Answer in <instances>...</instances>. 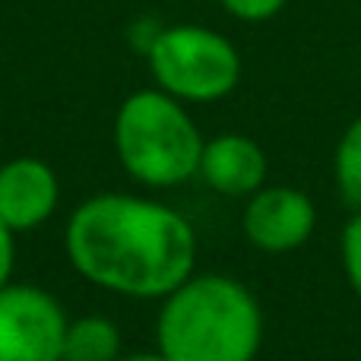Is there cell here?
Returning <instances> with one entry per match:
<instances>
[{
	"label": "cell",
	"mask_w": 361,
	"mask_h": 361,
	"mask_svg": "<svg viewBox=\"0 0 361 361\" xmlns=\"http://www.w3.org/2000/svg\"><path fill=\"white\" fill-rule=\"evenodd\" d=\"M121 361H165L159 352H140V355H124Z\"/></svg>",
	"instance_id": "obj_14"
},
{
	"label": "cell",
	"mask_w": 361,
	"mask_h": 361,
	"mask_svg": "<svg viewBox=\"0 0 361 361\" xmlns=\"http://www.w3.org/2000/svg\"><path fill=\"white\" fill-rule=\"evenodd\" d=\"M67 314L61 301L32 282L0 288V361H61Z\"/></svg>",
	"instance_id": "obj_5"
},
{
	"label": "cell",
	"mask_w": 361,
	"mask_h": 361,
	"mask_svg": "<svg viewBox=\"0 0 361 361\" xmlns=\"http://www.w3.org/2000/svg\"><path fill=\"white\" fill-rule=\"evenodd\" d=\"M114 149L133 180L146 187H175L200 171L203 137L175 95L140 89L118 108Z\"/></svg>",
	"instance_id": "obj_3"
},
{
	"label": "cell",
	"mask_w": 361,
	"mask_h": 361,
	"mask_svg": "<svg viewBox=\"0 0 361 361\" xmlns=\"http://www.w3.org/2000/svg\"><path fill=\"white\" fill-rule=\"evenodd\" d=\"M197 175L222 197H254L267 180V152L244 133H222L203 143Z\"/></svg>",
	"instance_id": "obj_8"
},
{
	"label": "cell",
	"mask_w": 361,
	"mask_h": 361,
	"mask_svg": "<svg viewBox=\"0 0 361 361\" xmlns=\"http://www.w3.org/2000/svg\"><path fill=\"white\" fill-rule=\"evenodd\" d=\"M343 267H345L352 288H355L361 298V209L349 219V225L343 231Z\"/></svg>",
	"instance_id": "obj_11"
},
{
	"label": "cell",
	"mask_w": 361,
	"mask_h": 361,
	"mask_svg": "<svg viewBox=\"0 0 361 361\" xmlns=\"http://www.w3.org/2000/svg\"><path fill=\"white\" fill-rule=\"evenodd\" d=\"M159 89L178 102H219L241 80V54L225 35L203 25H171L146 44Z\"/></svg>",
	"instance_id": "obj_4"
},
{
	"label": "cell",
	"mask_w": 361,
	"mask_h": 361,
	"mask_svg": "<svg viewBox=\"0 0 361 361\" xmlns=\"http://www.w3.org/2000/svg\"><path fill=\"white\" fill-rule=\"evenodd\" d=\"M219 4L235 19H244V23H267L276 13H282V6H286L288 0H219Z\"/></svg>",
	"instance_id": "obj_12"
},
{
	"label": "cell",
	"mask_w": 361,
	"mask_h": 361,
	"mask_svg": "<svg viewBox=\"0 0 361 361\" xmlns=\"http://www.w3.org/2000/svg\"><path fill=\"white\" fill-rule=\"evenodd\" d=\"M124 358V336L118 324L102 314H82L70 320L63 333L61 361H121Z\"/></svg>",
	"instance_id": "obj_9"
},
{
	"label": "cell",
	"mask_w": 361,
	"mask_h": 361,
	"mask_svg": "<svg viewBox=\"0 0 361 361\" xmlns=\"http://www.w3.org/2000/svg\"><path fill=\"white\" fill-rule=\"evenodd\" d=\"M336 184H339V193L349 200L355 209H361V118H355L345 133L339 137V146H336Z\"/></svg>",
	"instance_id": "obj_10"
},
{
	"label": "cell",
	"mask_w": 361,
	"mask_h": 361,
	"mask_svg": "<svg viewBox=\"0 0 361 361\" xmlns=\"http://www.w3.org/2000/svg\"><path fill=\"white\" fill-rule=\"evenodd\" d=\"M16 231H10L4 222H0V288L10 282L13 276V263H16Z\"/></svg>",
	"instance_id": "obj_13"
},
{
	"label": "cell",
	"mask_w": 361,
	"mask_h": 361,
	"mask_svg": "<svg viewBox=\"0 0 361 361\" xmlns=\"http://www.w3.org/2000/svg\"><path fill=\"white\" fill-rule=\"evenodd\" d=\"M61 200V184L48 162L19 156L0 165V222L10 231H32L48 222Z\"/></svg>",
	"instance_id": "obj_7"
},
{
	"label": "cell",
	"mask_w": 361,
	"mask_h": 361,
	"mask_svg": "<svg viewBox=\"0 0 361 361\" xmlns=\"http://www.w3.org/2000/svg\"><path fill=\"white\" fill-rule=\"evenodd\" d=\"M73 269L124 298H165L193 276L197 235L171 206L133 193H99L73 209L63 235Z\"/></svg>",
	"instance_id": "obj_1"
},
{
	"label": "cell",
	"mask_w": 361,
	"mask_h": 361,
	"mask_svg": "<svg viewBox=\"0 0 361 361\" xmlns=\"http://www.w3.org/2000/svg\"><path fill=\"white\" fill-rule=\"evenodd\" d=\"M165 361H254L263 343V311L231 276H190L162 298L156 320Z\"/></svg>",
	"instance_id": "obj_2"
},
{
	"label": "cell",
	"mask_w": 361,
	"mask_h": 361,
	"mask_svg": "<svg viewBox=\"0 0 361 361\" xmlns=\"http://www.w3.org/2000/svg\"><path fill=\"white\" fill-rule=\"evenodd\" d=\"M241 225L257 250L288 254L314 235L317 209L311 197L298 187H260L250 197Z\"/></svg>",
	"instance_id": "obj_6"
}]
</instances>
